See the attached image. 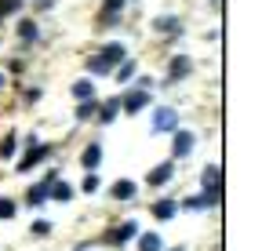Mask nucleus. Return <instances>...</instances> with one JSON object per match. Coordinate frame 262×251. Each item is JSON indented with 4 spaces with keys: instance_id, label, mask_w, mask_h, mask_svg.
I'll return each mask as SVG.
<instances>
[{
    "instance_id": "nucleus-25",
    "label": "nucleus",
    "mask_w": 262,
    "mask_h": 251,
    "mask_svg": "<svg viewBox=\"0 0 262 251\" xmlns=\"http://www.w3.org/2000/svg\"><path fill=\"white\" fill-rule=\"evenodd\" d=\"M11 215H15V204L8 197H0V218H11Z\"/></svg>"
},
{
    "instance_id": "nucleus-7",
    "label": "nucleus",
    "mask_w": 262,
    "mask_h": 251,
    "mask_svg": "<svg viewBox=\"0 0 262 251\" xmlns=\"http://www.w3.org/2000/svg\"><path fill=\"white\" fill-rule=\"evenodd\" d=\"M80 164H84L88 171H95L98 164H102V146H98V142H95V146H88V149H84V156H80Z\"/></svg>"
},
{
    "instance_id": "nucleus-5",
    "label": "nucleus",
    "mask_w": 262,
    "mask_h": 251,
    "mask_svg": "<svg viewBox=\"0 0 262 251\" xmlns=\"http://www.w3.org/2000/svg\"><path fill=\"white\" fill-rule=\"evenodd\" d=\"M146 102H149V95L139 87V91H127V95L120 99V106L127 109V113H139V109H146Z\"/></svg>"
},
{
    "instance_id": "nucleus-20",
    "label": "nucleus",
    "mask_w": 262,
    "mask_h": 251,
    "mask_svg": "<svg viewBox=\"0 0 262 251\" xmlns=\"http://www.w3.org/2000/svg\"><path fill=\"white\" fill-rule=\"evenodd\" d=\"M48 193H51V186H44V182H40V186H33L29 204H44V197H48Z\"/></svg>"
},
{
    "instance_id": "nucleus-4",
    "label": "nucleus",
    "mask_w": 262,
    "mask_h": 251,
    "mask_svg": "<svg viewBox=\"0 0 262 251\" xmlns=\"http://www.w3.org/2000/svg\"><path fill=\"white\" fill-rule=\"evenodd\" d=\"M189 70H193V58H189V55H175V58L168 62V73H171V80L189 77Z\"/></svg>"
},
{
    "instance_id": "nucleus-18",
    "label": "nucleus",
    "mask_w": 262,
    "mask_h": 251,
    "mask_svg": "<svg viewBox=\"0 0 262 251\" xmlns=\"http://www.w3.org/2000/svg\"><path fill=\"white\" fill-rule=\"evenodd\" d=\"M139 251H160V237H157V233H146V237L139 240Z\"/></svg>"
},
{
    "instance_id": "nucleus-12",
    "label": "nucleus",
    "mask_w": 262,
    "mask_h": 251,
    "mask_svg": "<svg viewBox=\"0 0 262 251\" xmlns=\"http://www.w3.org/2000/svg\"><path fill=\"white\" fill-rule=\"evenodd\" d=\"M135 233H139V226H135V222H124L117 233H110V240H113V244H124L127 237H135Z\"/></svg>"
},
{
    "instance_id": "nucleus-10",
    "label": "nucleus",
    "mask_w": 262,
    "mask_h": 251,
    "mask_svg": "<svg viewBox=\"0 0 262 251\" xmlns=\"http://www.w3.org/2000/svg\"><path fill=\"white\" fill-rule=\"evenodd\" d=\"M113 197L117 200H131V197H135V182H127V178L113 182Z\"/></svg>"
},
{
    "instance_id": "nucleus-8",
    "label": "nucleus",
    "mask_w": 262,
    "mask_h": 251,
    "mask_svg": "<svg viewBox=\"0 0 262 251\" xmlns=\"http://www.w3.org/2000/svg\"><path fill=\"white\" fill-rule=\"evenodd\" d=\"M171 171H175V164H160V168H153L149 171V186H164L171 178Z\"/></svg>"
},
{
    "instance_id": "nucleus-11",
    "label": "nucleus",
    "mask_w": 262,
    "mask_h": 251,
    "mask_svg": "<svg viewBox=\"0 0 262 251\" xmlns=\"http://www.w3.org/2000/svg\"><path fill=\"white\" fill-rule=\"evenodd\" d=\"M117 113H120V99H110L106 106H98V120H102V124H110Z\"/></svg>"
},
{
    "instance_id": "nucleus-27",
    "label": "nucleus",
    "mask_w": 262,
    "mask_h": 251,
    "mask_svg": "<svg viewBox=\"0 0 262 251\" xmlns=\"http://www.w3.org/2000/svg\"><path fill=\"white\" fill-rule=\"evenodd\" d=\"M0 87H4V77H0Z\"/></svg>"
},
{
    "instance_id": "nucleus-23",
    "label": "nucleus",
    "mask_w": 262,
    "mask_h": 251,
    "mask_svg": "<svg viewBox=\"0 0 262 251\" xmlns=\"http://www.w3.org/2000/svg\"><path fill=\"white\" fill-rule=\"evenodd\" d=\"M18 8H22V0H0V18L11 15V11H18Z\"/></svg>"
},
{
    "instance_id": "nucleus-1",
    "label": "nucleus",
    "mask_w": 262,
    "mask_h": 251,
    "mask_svg": "<svg viewBox=\"0 0 262 251\" xmlns=\"http://www.w3.org/2000/svg\"><path fill=\"white\" fill-rule=\"evenodd\" d=\"M201 190H204L201 197H208L211 208L222 200V168H219V164H208V168H204V175H201Z\"/></svg>"
},
{
    "instance_id": "nucleus-3",
    "label": "nucleus",
    "mask_w": 262,
    "mask_h": 251,
    "mask_svg": "<svg viewBox=\"0 0 262 251\" xmlns=\"http://www.w3.org/2000/svg\"><path fill=\"white\" fill-rule=\"evenodd\" d=\"M44 156H51V146H33V149L22 156V161H18V171H29V168H37V164L44 161Z\"/></svg>"
},
{
    "instance_id": "nucleus-21",
    "label": "nucleus",
    "mask_w": 262,
    "mask_h": 251,
    "mask_svg": "<svg viewBox=\"0 0 262 251\" xmlns=\"http://www.w3.org/2000/svg\"><path fill=\"white\" fill-rule=\"evenodd\" d=\"M73 95L88 102V99H91V80H77V84H73Z\"/></svg>"
},
{
    "instance_id": "nucleus-15",
    "label": "nucleus",
    "mask_w": 262,
    "mask_h": 251,
    "mask_svg": "<svg viewBox=\"0 0 262 251\" xmlns=\"http://www.w3.org/2000/svg\"><path fill=\"white\" fill-rule=\"evenodd\" d=\"M15 139H18L15 131H11V135H4V139H0V156H4V161H11V153H15Z\"/></svg>"
},
{
    "instance_id": "nucleus-26",
    "label": "nucleus",
    "mask_w": 262,
    "mask_h": 251,
    "mask_svg": "<svg viewBox=\"0 0 262 251\" xmlns=\"http://www.w3.org/2000/svg\"><path fill=\"white\" fill-rule=\"evenodd\" d=\"M95 190H98V178L88 175V178H84V193H95Z\"/></svg>"
},
{
    "instance_id": "nucleus-2",
    "label": "nucleus",
    "mask_w": 262,
    "mask_h": 251,
    "mask_svg": "<svg viewBox=\"0 0 262 251\" xmlns=\"http://www.w3.org/2000/svg\"><path fill=\"white\" fill-rule=\"evenodd\" d=\"M179 117H175V109H168V106H160L157 113H153V131H160V135H175L179 128Z\"/></svg>"
},
{
    "instance_id": "nucleus-6",
    "label": "nucleus",
    "mask_w": 262,
    "mask_h": 251,
    "mask_svg": "<svg viewBox=\"0 0 262 251\" xmlns=\"http://www.w3.org/2000/svg\"><path fill=\"white\" fill-rule=\"evenodd\" d=\"M193 131H175V146H171V156H186L189 149H193Z\"/></svg>"
},
{
    "instance_id": "nucleus-16",
    "label": "nucleus",
    "mask_w": 262,
    "mask_h": 251,
    "mask_svg": "<svg viewBox=\"0 0 262 251\" xmlns=\"http://www.w3.org/2000/svg\"><path fill=\"white\" fill-rule=\"evenodd\" d=\"M95 113H98V102H95V99H88V102L77 106V120H88V117H95Z\"/></svg>"
},
{
    "instance_id": "nucleus-19",
    "label": "nucleus",
    "mask_w": 262,
    "mask_h": 251,
    "mask_svg": "<svg viewBox=\"0 0 262 251\" xmlns=\"http://www.w3.org/2000/svg\"><path fill=\"white\" fill-rule=\"evenodd\" d=\"M124 8V0H106V4H102V15L110 18V22H117V11Z\"/></svg>"
},
{
    "instance_id": "nucleus-13",
    "label": "nucleus",
    "mask_w": 262,
    "mask_h": 251,
    "mask_svg": "<svg viewBox=\"0 0 262 251\" xmlns=\"http://www.w3.org/2000/svg\"><path fill=\"white\" fill-rule=\"evenodd\" d=\"M153 215L160 218V222H168V218L175 215V204H171V200H157V204H153Z\"/></svg>"
},
{
    "instance_id": "nucleus-9",
    "label": "nucleus",
    "mask_w": 262,
    "mask_h": 251,
    "mask_svg": "<svg viewBox=\"0 0 262 251\" xmlns=\"http://www.w3.org/2000/svg\"><path fill=\"white\" fill-rule=\"evenodd\" d=\"M98 58H102V62H106V66L113 70V66H117V62H124V48H120V44H110V48H106L102 55H98Z\"/></svg>"
},
{
    "instance_id": "nucleus-17",
    "label": "nucleus",
    "mask_w": 262,
    "mask_h": 251,
    "mask_svg": "<svg viewBox=\"0 0 262 251\" xmlns=\"http://www.w3.org/2000/svg\"><path fill=\"white\" fill-rule=\"evenodd\" d=\"M18 37H22V40H37V22H29V18L18 22Z\"/></svg>"
},
{
    "instance_id": "nucleus-22",
    "label": "nucleus",
    "mask_w": 262,
    "mask_h": 251,
    "mask_svg": "<svg viewBox=\"0 0 262 251\" xmlns=\"http://www.w3.org/2000/svg\"><path fill=\"white\" fill-rule=\"evenodd\" d=\"M157 29H164V33H179V18H157Z\"/></svg>"
},
{
    "instance_id": "nucleus-24",
    "label": "nucleus",
    "mask_w": 262,
    "mask_h": 251,
    "mask_svg": "<svg viewBox=\"0 0 262 251\" xmlns=\"http://www.w3.org/2000/svg\"><path fill=\"white\" fill-rule=\"evenodd\" d=\"M131 77H135V62H124L120 73H117V80H131Z\"/></svg>"
},
{
    "instance_id": "nucleus-28",
    "label": "nucleus",
    "mask_w": 262,
    "mask_h": 251,
    "mask_svg": "<svg viewBox=\"0 0 262 251\" xmlns=\"http://www.w3.org/2000/svg\"><path fill=\"white\" fill-rule=\"evenodd\" d=\"M171 251H182V247H171Z\"/></svg>"
},
{
    "instance_id": "nucleus-14",
    "label": "nucleus",
    "mask_w": 262,
    "mask_h": 251,
    "mask_svg": "<svg viewBox=\"0 0 262 251\" xmlns=\"http://www.w3.org/2000/svg\"><path fill=\"white\" fill-rule=\"evenodd\" d=\"M48 197H55V200H70V197H73V186H66V182H55Z\"/></svg>"
}]
</instances>
